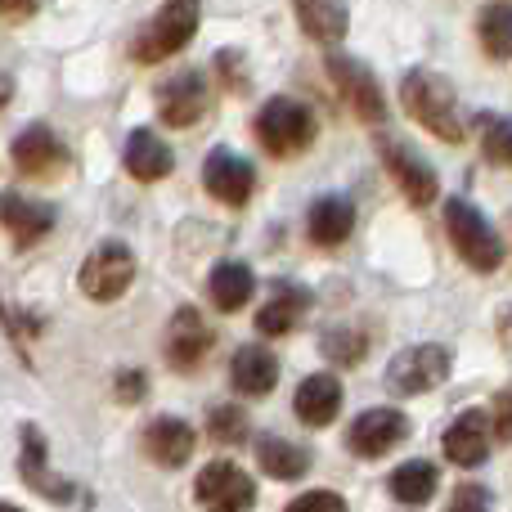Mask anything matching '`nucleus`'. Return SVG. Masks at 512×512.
<instances>
[{
    "label": "nucleus",
    "instance_id": "nucleus-37",
    "mask_svg": "<svg viewBox=\"0 0 512 512\" xmlns=\"http://www.w3.org/2000/svg\"><path fill=\"white\" fill-rule=\"evenodd\" d=\"M9 99H14V77H9V72H0V108H5Z\"/></svg>",
    "mask_w": 512,
    "mask_h": 512
},
{
    "label": "nucleus",
    "instance_id": "nucleus-4",
    "mask_svg": "<svg viewBox=\"0 0 512 512\" xmlns=\"http://www.w3.org/2000/svg\"><path fill=\"white\" fill-rule=\"evenodd\" d=\"M198 14H203L198 0H167V5L149 18V27L135 36L131 54L140 63H158V59H167V54L185 50V45L194 41V32H198Z\"/></svg>",
    "mask_w": 512,
    "mask_h": 512
},
{
    "label": "nucleus",
    "instance_id": "nucleus-17",
    "mask_svg": "<svg viewBox=\"0 0 512 512\" xmlns=\"http://www.w3.org/2000/svg\"><path fill=\"white\" fill-rule=\"evenodd\" d=\"M306 310H310V292L301 288V283H274L270 301L256 310V333H265V337H288L292 328L306 319Z\"/></svg>",
    "mask_w": 512,
    "mask_h": 512
},
{
    "label": "nucleus",
    "instance_id": "nucleus-18",
    "mask_svg": "<svg viewBox=\"0 0 512 512\" xmlns=\"http://www.w3.org/2000/svg\"><path fill=\"white\" fill-rule=\"evenodd\" d=\"M18 477L32 490H41L45 499H72V486L63 477L50 472V450H45V436L36 427H23V454H18Z\"/></svg>",
    "mask_w": 512,
    "mask_h": 512
},
{
    "label": "nucleus",
    "instance_id": "nucleus-34",
    "mask_svg": "<svg viewBox=\"0 0 512 512\" xmlns=\"http://www.w3.org/2000/svg\"><path fill=\"white\" fill-rule=\"evenodd\" d=\"M490 418H495V436H499V441H512V387L495 396V409H490Z\"/></svg>",
    "mask_w": 512,
    "mask_h": 512
},
{
    "label": "nucleus",
    "instance_id": "nucleus-13",
    "mask_svg": "<svg viewBox=\"0 0 512 512\" xmlns=\"http://www.w3.org/2000/svg\"><path fill=\"white\" fill-rule=\"evenodd\" d=\"M409 432L405 414L400 409H364L360 418L351 423V450L360 454V459H378V454H387L391 445H400Z\"/></svg>",
    "mask_w": 512,
    "mask_h": 512
},
{
    "label": "nucleus",
    "instance_id": "nucleus-12",
    "mask_svg": "<svg viewBox=\"0 0 512 512\" xmlns=\"http://www.w3.org/2000/svg\"><path fill=\"white\" fill-rule=\"evenodd\" d=\"M490 432H495V418H486V409L459 414L445 432V459L459 468H481L490 459Z\"/></svg>",
    "mask_w": 512,
    "mask_h": 512
},
{
    "label": "nucleus",
    "instance_id": "nucleus-1",
    "mask_svg": "<svg viewBox=\"0 0 512 512\" xmlns=\"http://www.w3.org/2000/svg\"><path fill=\"white\" fill-rule=\"evenodd\" d=\"M400 104L405 113L414 117L418 126L436 135L445 144H459L463 140V113H459V95L445 77L436 72H409L405 86H400Z\"/></svg>",
    "mask_w": 512,
    "mask_h": 512
},
{
    "label": "nucleus",
    "instance_id": "nucleus-35",
    "mask_svg": "<svg viewBox=\"0 0 512 512\" xmlns=\"http://www.w3.org/2000/svg\"><path fill=\"white\" fill-rule=\"evenodd\" d=\"M36 14V0H0V23H23Z\"/></svg>",
    "mask_w": 512,
    "mask_h": 512
},
{
    "label": "nucleus",
    "instance_id": "nucleus-25",
    "mask_svg": "<svg viewBox=\"0 0 512 512\" xmlns=\"http://www.w3.org/2000/svg\"><path fill=\"white\" fill-rule=\"evenodd\" d=\"M256 463H261V472H270L274 481H297L310 472V454L292 441H279V436H261V441H256Z\"/></svg>",
    "mask_w": 512,
    "mask_h": 512
},
{
    "label": "nucleus",
    "instance_id": "nucleus-30",
    "mask_svg": "<svg viewBox=\"0 0 512 512\" xmlns=\"http://www.w3.org/2000/svg\"><path fill=\"white\" fill-rule=\"evenodd\" d=\"M207 432L221 445H239V441H248V414L234 405H216L212 418H207Z\"/></svg>",
    "mask_w": 512,
    "mask_h": 512
},
{
    "label": "nucleus",
    "instance_id": "nucleus-24",
    "mask_svg": "<svg viewBox=\"0 0 512 512\" xmlns=\"http://www.w3.org/2000/svg\"><path fill=\"white\" fill-rule=\"evenodd\" d=\"M297 5V18H301V32L319 45H337L346 36V0H292Z\"/></svg>",
    "mask_w": 512,
    "mask_h": 512
},
{
    "label": "nucleus",
    "instance_id": "nucleus-16",
    "mask_svg": "<svg viewBox=\"0 0 512 512\" xmlns=\"http://www.w3.org/2000/svg\"><path fill=\"white\" fill-rule=\"evenodd\" d=\"M14 167L23 171V176H32V180H45V176H54V171H63V162H68V153H63V144L54 140V131L50 126H27L23 135L14 140Z\"/></svg>",
    "mask_w": 512,
    "mask_h": 512
},
{
    "label": "nucleus",
    "instance_id": "nucleus-28",
    "mask_svg": "<svg viewBox=\"0 0 512 512\" xmlns=\"http://www.w3.org/2000/svg\"><path fill=\"white\" fill-rule=\"evenodd\" d=\"M481 45H486L490 59H512V5H486L481 9Z\"/></svg>",
    "mask_w": 512,
    "mask_h": 512
},
{
    "label": "nucleus",
    "instance_id": "nucleus-31",
    "mask_svg": "<svg viewBox=\"0 0 512 512\" xmlns=\"http://www.w3.org/2000/svg\"><path fill=\"white\" fill-rule=\"evenodd\" d=\"M283 512H346V499L333 495V490H310V495H297Z\"/></svg>",
    "mask_w": 512,
    "mask_h": 512
},
{
    "label": "nucleus",
    "instance_id": "nucleus-10",
    "mask_svg": "<svg viewBox=\"0 0 512 512\" xmlns=\"http://www.w3.org/2000/svg\"><path fill=\"white\" fill-rule=\"evenodd\" d=\"M203 185H207V194L221 198V203L243 207L256 189V171H252V162L239 158L234 149H212L203 162Z\"/></svg>",
    "mask_w": 512,
    "mask_h": 512
},
{
    "label": "nucleus",
    "instance_id": "nucleus-2",
    "mask_svg": "<svg viewBox=\"0 0 512 512\" xmlns=\"http://www.w3.org/2000/svg\"><path fill=\"white\" fill-rule=\"evenodd\" d=\"M445 230H450L454 252H459L472 270H481V274L499 270L504 243H499V234L490 230V221L468 203V198H450V203H445Z\"/></svg>",
    "mask_w": 512,
    "mask_h": 512
},
{
    "label": "nucleus",
    "instance_id": "nucleus-21",
    "mask_svg": "<svg viewBox=\"0 0 512 512\" xmlns=\"http://www.w3.org/2000/svg\"><path fill=\"white\" fill-rule=\"evenodd\" d=\"M230 382L239 396H270L279 382V360L265 346H239V355L230 360Z\"/></svg>",
    "mask_w": 512,
    "mask_h": 512
},
{
    "label": "nucleus",
    "instance_id": "nucleus-9",
    "mask_svg": "<svg viewBox=\"0 0 512 512\" xmlns=\"http://www.w3.org/2000/svg\"><path fill=\"white\" fill-rule=\"evenodd\" d=\"M212 342H216L212 324H207L194 306H180L176 319H171V328H167V364L180 373L198 369V364L212 355Z\"/></svg>",
    "mask_w": 512,
    "mask_h": 512
},
{
    "label": "nucleus",
    "instance_id": "nucleus-3",
    "mask_svg": "<svg viewBox=\"0 0 512 512\" xmlns=\"http://www.w3.org/2000/svg\"><path fill=\"white\" fill-rule=\"evenodd\" d=\"M256 140H261V149L274 153V158H297V153L310 149V140H315V117H310L306 104L279 95L256 113Z\"/></svg>",
    "mask_w": 512,
    "mask_h": 512
},
{
    "label": "nucleus",
    "instance_id": "nucleus-38",
    "mask_svg": "<svg viewBox=\"0 0 512 512\" xmlns=\"http://www.w3.org/2000/svg\"><path fill=\"white\" fill-rule=\"evenodd\" d=\"M0 512H23V508H14V504H0Z\"/></svg>",
    "mask_w": 512,
    "mask_h": 512
},
{
    "label": "nucleus",
    "instance_id": "nucleus-20",
    "mask_svg": "<svg viewBox=\"0 0 512 512\" xmlns=\"http://www.w3.org/2000/svg\"><path fill=\"white\" fill-rule=\"evenodd\" d=\"M292 405H297V418L306 427H328L337 418V409H342V382H337L333 373H310L297 387Z\"/></svg>",
    "mask_w": 512,
    "mask_h": 512
},
{
    "label": "nucleus",
    "instance_id": "nucleus-22",
    "mask_svg": "<svg viewBox=\"0 0 512 512\" xmlns=\"http://www.w3.org/2000/svg\"><path fill=\"white\" fill-rule=\"evenodd\" d=\"M171 167H176V153H171L149 126L131 131V140H126V171H131L140 185H153V180L171 176Z\"/></svg>",
    "mask_w": 512,
    "mask_h": 512
},
{
    "label": "nucleus",
    "instance_id": "nucleus-36",
    "mask_svg": "<svg viewBox=\"0 0 512 512\" xmlns=\"http://www.w3.org/2000/svg\"><path fill=\"white\" fill-rule=\"evenodd\" d=\"M117 396H122V400H140L144 396V373L140 369L122 373V378H117Z\"/></svg>",
    "mask_w": 512,
    "mask_h": 512
},
{
    "label": "nucleus",
    "instance_id": "nucleus-26",
    "mask_svg": "<svg viewBox=\"0 0 512 512\" xmlns=\"http://www.w3.org/2000/svg\"><path fill=\"white\" fill-rule=\"evenodd\" d=\"M212 306L216 310H239V306H248L252 301V292H256V279H252V270L243 261H221L212 270Z\"/></svg>",
    "mask_w": 512,
    "mask_h": 512
},
{
    "label": "nucleus",
    "instance_id": "nucleus-7",
    "mask_svg": "<svg viewBox=\"0 0 512 512\" xmlns=\"http://www.w3.org/2000/svg\"><path fill=\"white\" fill-rule=\"evenodd\" d=\"M135 279V256L122 248V243H104L99 252L86 256L77 283L90 301H117Z\"/></svg>",
    "mask_w": 512,
    "mask_h": 512
},
{
    "label": "nucleus",
    "instance_id": "nucleus-33",
    "mask_svg": "<svg viewBox=\"0 0 512 512\" xmlns=\"http://www.w3.org/2000/svg\"><path fill=\"white\" fill-rule=\"evenodd\" d=\"M450 512H490V495L481 486H459L450 499Z\"/></svg>",
    "mask_w": 512,
    "mask_h": 512
},
{
    "label": "nucleus",
    "instance_id": "nucleus-15",
    "mask_svg": "<svg viewBox=\"0 0 512 512\" xmlns=\"http://www.w3.org/2000/svg\"><path fill=\"white\" fill-rule=\"evenodd\" d=\"M140 445L158 468H185L198 450V436H194V427L180 423V418H153V423L144 427Z\"/></svg>",
    "mask_w": 512,
    "mask_h": 512
},
{
    "label": "nucleus",
    "instance_id": "nucleus-11",
    "mask_svg": "<svg viewBox=\"0 0 512 512\" xmlns=\"http://www.w3.org/2000/svg\"><path fill=\"white\" fill-rule=\"evenodd\" d=\"M382 162H387L391 180H396V185L405 189V198H409L414 207L436 203V194H441V180H436V171L427 167V162L418 158V153L409 149V144L387 140V144H382Z\"/></svg>",
    "mask_w": 512,
    "mask_h": 512
},
{
    "label": "nucleus",
    "instance_id": "nucleus-14",
    "mask_svg": "<svg viewBox=\"0 0 512 512\" xmlns=\"http://www.w3.org/2000/svg\"><path fill=\"white\" fill-rule=\"evenodd\" d=\"M158 113H162V122H167V126L189 131V126L207 113V81H203V72H180V77H171L167 86L158 90Z\"/></svg>",
    "mask_w": 512,
    "mask_h": 512
},
{
    "label": "nucleus",
    "instance_id": "nucleus-23",
    "mask_svg": "<svg viewBox=\"0 0 512 512\" xmlns=\"http://www.w3.org/2000/svg\"><path fill=\"white\" fill-rule=\"evenodd\" d=\"M306 230L319 248H337V243H346V234L355 230V207L346 203L342 194H324L315 207H310Z\"/></svg>",
    "mask_w": 512,
    "mask_h": 512
},
{
    "label": "nucleus",
    "instance_id": "nucleus-29",
    "mask_svg": "<svg viewBox=\"0 0 512 512\" xmlns=\"http://www.w3.org/2000/svg\"><path fill=\"white\" fill-rule=\"evenodd\" d=\"M481 149L490 162L512 167V117H486L481 122Z\"/></svg>",
    "mask_w": 512,
    "mask_h": 512
},
{
    "label": "nucleus",
    "instance_id": "nucleus-19",
    "mask_svg": "<svg viewBox=\"0 0 512 512\" xmlns=\"http://www.w3.org/2000/svg\"><path fill=\"white\" fill-rule=\"evenodd\" d=\"M0 221H5V230L14 234L18 243H36L54 230V207L9 189V194H0Z\"/></svg>",
    "mask_w": 512,
    "mask_h": 512
},
{
    "label": "nucleus",
    "instance_id": "nucleus-27",
    "mask_svg": "<svg viewBox=\"0 0 512 512\" xmlns=\"http://www.w3.org/2000/svg\"><path fill=\"white\" fill-rule=\"evenodd\" d=\"M387 486L400 504H427V499L436 495V486H441V472H436L427 459H414V463H400V468L391 472Z\"/></svg>",
    "mask_w": 512,
    "mask_h": 512
},
{
    "label": "nucleus",
    "instance_id": "nucleus-8",
    "mask_svg": "<svg viewBox=\"0 0 512 512\" xmlns=\"http://www.w3.org/2000/svg\"><path fill=\"white\" fill-rule=\"evenodd\" d=\"M198 504L203 512H252L256 504V486L239 463H207L203 477H198Z\"/></svg>",
    "mask_w": 512,
    "mask_h": 512
},
{
    "label": "nucleus",
    "instance_id": "nucleus-32",
    "mask_svg": "<svg viewBox=\"0 0 512 512\" xmlns=\"http://www.w3.org/2000/svg\"><path fill=\"white\" fill-rule=\"evenodd\" d=\"M324 351L333 355V360L355 364V360L364 355V342H360V333H342V328H337V333H328V337H324Z\"/></svg>",
    "mask_w": 512,
    "mask_h": 512
},
{
    "label": "nucleus",
    "instance_id": "nucleus-6",
    "mask_svg": "<svg viewBox=\"0 0 512 512\" xmlns=\"http://www.w3.org/2000/svg\"><path fill=\"white\" fill-rule=\"evenodd\" d=\"M328 77L337 81L342 99L355 108L360 122H369V126L387 122V99H382V86L360 59H351V54H328Z\"/></svg>",
    "mask_w": 512,
    "mask_h": 512
},
{
    "label": "nucleus",
    "instance_id": "nucleus-5",
    "mask_svg": "<svg viewBox=\"0 0 512 512\" xmlns=\"http://www.w3.org/2000/svg\"><path fill=\"white\" fill-rule=\"evenodd\" d=\"M445 378H450V351L436 342L409 346V351H400L387 369V387L400 391V396H423V391L441 387Z\"/></svg>",
    "mask_w": 512,
    "mask_h": 512
}]
</instances>
